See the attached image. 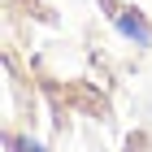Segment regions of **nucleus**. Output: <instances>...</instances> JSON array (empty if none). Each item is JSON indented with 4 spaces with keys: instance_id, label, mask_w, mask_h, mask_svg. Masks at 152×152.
Returning a JSON list of instances; mask_svg holds the SVG:
<instances>
[{
    "instance_id": "obj_2",
    "label": "nucleus",
    "mask_w": 152,
    "mask_h": 152,
    "mask_svg": "<svg viewBox=\"0 0 152 152\" xmlns=\"http://www.w3.org/2000/svg\"><path fill=\"white\" fill-rule=\"evenodd\" d=\"M9 152H44V143H35V139H9Z\"/></svg>"
},
{
    "instance_id": "obj_1",
    "label": "nucleus",
    "mask_w": 152,
    "mask_h": 152,
    "mask_svg": "<svg viewBox=\"0 0 152 152\" xmlns=\"http://www.w3.org/2000/svg\"><path fill=\"white\" fill-rule=\"evenodd\" d=\"M113 22H117V31H122L126 39H135V44H152V31H148V22H143L139 13H122V9H117Z\"/></svg>"
}]
</instances>
